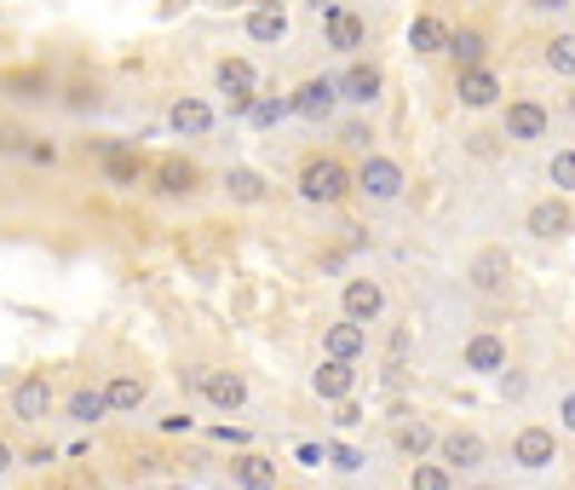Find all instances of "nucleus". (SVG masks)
<instances>
[{
	"mask_svg": "<svg viewBox=\"0 0 575 490\" xmlns=\"http://www.w3.org/2000/svg\"><path fill=\"white\" fill-rule=\"evenodd\" d=\"M52 415V381L47 375H23L12 386V421H23V428H36V421Z\"/></svg>",
	"mask_w": 575,
	"mask_h": 490,
	"instance_id": "obj_6",
	"label": "nucleus"
},
{
	"mask_svg": "<svg viewBox=\"0 0 575 490\" xmlns=\"http://www.w3.org/2000/svg\"><path fill=\"white\" fill-rule=\"evenodd\" d=\"M294 185H299V196H306L311 208H334V203H346V196H351V168L340 156H306Z\"/></svg>",
	"mask_w": 575,
	"mask_h": 490,
	"instance_id": "obj_1",
	"label": "nucleus"
},
{
	"mask_svg": "<svg viewBox=\"0 0 575 490\" xmlns=\"http://www.w3.org/2000/svg\"><path fill=\"white\" fill-rule=\"evenodd\" d=\"M409 490H455V473H449L444 462H415Z\"/></svg>",
	"mask_w": 575,
	"mask_h": 490,
	"instance_id": "obj_30",
	"label": "nucleus"
},
{
	"mask_svg": "<svg viewBox=\"0 0 575 490\" xmlns=\"http://www.w3.org/2000/svg\"><path fill=\"white\" fill-rule=\"evenodd\" d=\"M391 444H397L403 455H409V462H420V455H426V450L437 444V433H432V421H420V415H415V421H397Z\"/></svg>",
	"mask_w": 575,
	"mask_h": 490,
	"instance_id": "obj_26",
	"label": "nucleus"
},
{
	"mask_svg": "<svg viewBox=\"0 0 575 490\" xmlns=\"http://www.w3.org/2000/svg\"><path fill=\"white\" fill-rule=\"evenodd\" d=\"M524 225H529V237H541V243H564L569 225H575V214H569V203L558 196V203H535Z\"/></svg>",
	"mask_w": 575,
	"mask_h": 490,
	"instance_id": "obj_11",
	"label": "nucleus"
},
{
	"mask_svg": "<svg viewBox=\"0 0 575 490\" xmlns=\"http://www.w3.org/2000/svg\"><path fill=\"white\" fill-rule=\"evenodd\" d=\"M513 462L529 468V473L553 468V462H558V439H553V428H518V439H513Z\"/></svg>",
	"mask_w": 575,
	"mask_h": 490,
	"instance_id": "obj_9",
	"label": "nucleus"
},
{
	"mask_svg": "<svg viewBox=\"0 0 575 490\" xmlns=\"http://www.w3.org/2000/svg\"><path fill=\"white\" fill-rule=\"evenodd\" d=\"M444 41H449V23L437 18V12H420V18L409 23V47H415V52H444Z\"/></svg>",
	"mask_w": 575,
	"mask_h": 490,
	"instance_id": "obj_27",
	"label": "nucleus"
},
{
	"mask_svg": "<svg viewBox=\"0 0 575 490\" xmlns=\"http://www.w3.org/2000/svg\"><path fill=\"white\" fill-rule=\"evenodd\" d=\"M311 7H317V12H323V7H334V0H311Z\"/></svg>",
	"mask_w": 575,
	"mask_h": 490,
	"instance_id": "obj_44",
	"label": "nucleus"
},
{
	"mask_svg": "<svg viewBox=\"0 0 575 490\" xmlns=\"http://www.w3.org/2000/svg\"><path fill=\"white\" fill-rule=\"evenodd\" d=\"M201 399H208L214 410H242L248 404V381L242 375H225V370H201Z\"/></svg>",
	"mask_w": 575,
	"mask_h": 490,
	"instance_id": "obj_13",
	"label": "nucleus"
},
{
	"mask_svg": "<svg viewBox=\"0 0 575 490\" xmlns=\"http://www.w3.org/2000/svg\"><path fill=\"white\" fill-rule=\"evenodd\" d=\"M547 70L564 76V81L575 76V41H569V36H553V47H547Z\"/></svg>",
	"mask_w": 575,
	"mask_h": 490,
	"instance_id": "obj_31",
	"label": "nucleus"
},
{
	"mask_svg": "<svg viewBox=\"0 0 575 490\" xmlns=\"http://www.w3.org/2000/svg\"><path fill=\"white\" fill-rule=\"evenodd\" d=\"M7 87H12L18 98H47V92H52L41 70H18V76H7Z\"/></svg>",
	"mask_w": 575,
	"mask_h": 490,
	"instance_id": "obj_32",
	"label": "nucleus"
},
{
	"mask_svg": "<svg viewBox=\"0 0 575 490\" xmlns=\"http://www.w3.org/2000/svg\"><path fill=\"white\" fill-rule=\"evenodd\" d=\"M150 179H156L161 196H190L196 190V161L190 156H161L156 168H150Z\"/></svg>",
	"mask_w": 575,
	"mask_h": 490,
	"instance_id": "obj_18",
	"label": "nucleus"
},
{
	"mask_svg": "<svg viewBox=\"0 0 575 490\" xmlns=\"http://www.w3.org/2000/svg\"><path fill=\"white\" fill-rule=\"evenodd\" d=\"M236 484H242V490H277V462H270V455H236Z\"/></svg>",
	"mask_w": 575,
	"mask_h": 490,
	"instance_id": "obj_25",
	"label": "nucleus"
},
{
	"mask_svg": "<svg viewBox=\"0 0 575 490\" xmlns=\"http://www.w3.org/2000/svg\"><path fill=\"white\" fill-rule=\"evenodd\" d=\"M363 346H368V330H363V323H351V317H340V323L323 335V352H328V357H346V364H357Z\"/></svg>",
	"mask_w": 575,
	"mask_h": 490,
	"instance_id": "obj_22",
	"label": "nucleus"
},
{
	"mask_svg": "<svg viewBox=\"0 0 575 490\" xmlns=\"http://www.w3.org/2000/svg\"><path fill=\"white\" fill-rule=\"evenodd\" d=\"M346 145H357V150H368V139H375V134H368V127L363 121H346V134H340Z\"/></svg>",
	"mask_w": 575,
	"mask_h": 490,
	"instance_id": "obj_37",
	"label": "nucleus"
},
{
	"mask_svg": "<svg viewBox=\"0 0 575 490\" xmlns=\"http://www.w3.org/2000/svg\"><path fill=\"white\" fill-rule=\"evenodd\" d=\"M214 7H248V0H214Z\"/></svg>",
	"mask_w": 575,
	"mask_h": 490,
	"instance_id": "obj_43",
	"label": "nucleus"
},
{
	"mask_svg": "<svg viewBox=\"0 0 575 490\" xmlns=\"http://www.w3.org/2000/svg\"><path fill=\"white\" fill-rule=\"evenodd\" d=\"M444 52L460 63V70H472V63H484V58H489V36H484V29H472V23H460V29H449Z\"/></svg>",
	"mask_w": 575,
	"mask_h": 490,
	"instance_id": "obj_20",
	"label": "nucleus"
},
{
	"mask_svg": "<svg viewBox=\"0 0 575 490\" xmlns=\"http://www.w3.org/2000/svg\"><path fill=\"white\" fill-rule=\"evenodd\" d=\"M334 105H340V87H334L328 76H311V81H299V92L288 98V110L294 116H306V121H328Z\"/></svg>",
	"mask_w": 575,
	"mask_h": 490,
	"instance_id": "obj_8",
	"label": "nucleus"
},
{
	"mask_svg": "<svg viewBox=\"0 0 575 490\" xmlns=\"http://www.w3.org/2000/svg\"><path fill=\"white\" fill-rule=\"evenodd\" d=\"M63 410H70V421H81V428H92V421L110 415V410H105V392H98V386H76Z\"/></svg>",
	"mask_w": 575,
	"mask_h": 490,
	"instance_id": "obj_28",
	"label": "nucleus"
},
{
	"mask_svg": "<svg viewBox=\"0 0 575 490\" xmlns=\"http://www.w3.org/2000/svg\"><path fill=\"white\" fill-rule=\"evenodd\" d=\"M23 161H36V168H52L58 161V145L52 139H23V150H18Z\"/></svg>",
	"mask_w": 575,
	"mask_h": 490,
	"instance_id": "obj_34",
	"label": "nucleus"
},
{
	"mask_svg": "<svg viewBox=\"0 0 575 490\" xmlns=\"http://www.w3.org/2000/svg\"><path fill=\"white\" fill-rule=\"evenodd\" d=\"M225 196H230V203H242V208H254V203H265V196H270V185H265L259 168H230L225 174Z\"/></svg>",
	"mask_w": 575,
	"mask_h": 490,
	"instance_id": "obj_24",
	"label": "nucleus"
},
{
	"mask_svg": "<svg viewBox=\"0 0 575 490\" xmlns=\"http://www.w3.org/2000/svg\"><path fill=\"white\" fill-rule=\"evenodd\" d=\"M12 468H18V455H12V444H7V439H0V479H7Z\"/></svg>",
	"mask_w": 575,
	"mask_h": 490,
	"instance_id": "obj_40",
	"label": "nucleus"
},
{
	"mask_svg": "<svg viewBox=\"0 0 575 490\" xmlns=\"http://www.w3.org/2000/svg\"><path fill=\"white\" fill-rule=\"evenodd\" d=\"M23 139H29L23 127H12V121H0V156H18V150H23Z\"/></svg>",
	"mask_w": 575,
	"mask_h": 490,
	"instance_id": "obj_35",
	"label": "nucleus"
},
{
	"mask_svg": "<svg viewBox=\"0 0 575 490\" xmlns=\"http://www.w3.org/2000/svg\"><path fill=\"white\" fill-rule=\"evenodd\" d=\"M547 134H553L547 105H535V98H513V105H506V139L535 145V139H547Z\"/></svg>",
	"mask_w": 575,
	"mask_h": 490,
	"instance_id": "obj_4",
	"label": "nucleus"
},
{
	"mask_svg": "<svg viewBox=\"0 0 575 490\" xmlns=\"http://www.w3.org/2000/svg\"><path fill=\"white\" fill-rule=\"evenodd\" d=\"M437 455H444V468L455 473V468H484V455H489V444L472 433V428H455V433H437Z\"/></svg>",
	"mask_w": 575,
	"mask_h": 490,
	"instance_id": "obj_10",
	"label": "nucleus"
},
{
	"mask_svg": "<svg viewBox=\"0 0 575 490\" xmlns=\"http://www.w3.org/2000/svg\"><path fill=\"white\" fill-rule=\"evenodd\" d=\"M311 392H317V399H328V404H340V399H351V392H357V370L346 364V357H328V364L311 375Z\"/></svg>",
	"mask_w": 575,
	"mask_h": 490,
	"instance_id": "obj_16",
	"label": "nucleus"
},
{
	"mask_svg": "<svg viewBox=\"0 0 575 490\" xmlns=\"http://www.w3.org/2000/svg\"><path fill=\"white\" fill-rule=\"evenodd\" d=\"M403 185H409V179H403V161L375 156V150H368V156H363V168L351 174V190H363L368 203H397Z\"/></svg>",
	"mask_w": 575,
	"mask_h": 490,
	"instance_id": "obj_2",
	"label": "nucleus"
},
{
	"mask_svg": "<svg viewBox=\"0 0 575 490\" xmlns=\"http://www.w3.org/2000/svg\"><path fill=\"white\" fill-rule=\"evenodd\" d=\"M76 110H87V105H98V87H76V98H70Z\"/></svg>",
	"mask_w": 575,
	"mask_h": 490,
	"instance_id": "obj_41",
	"label": "nucleus"
},
{
	"mask_svg": "<svg viewBox=\"0 0 575 490\" xmlns=\"http://www.w3.org/2000/svg\"><path fill=\"white\" fill-rule=\"evenodd\" d=\"M547 174H553V185H558V190L569 196V190H575V150H558Z\"/></svg>",
	"mask_w": 575,
	"mask_h": 490,
	"instance_id": "obj_33",
	"label": "nucleus"
},
{
	"mask_svg": "<svg viewBox=\"0 0 575 490\" xmlns=\"http://www.w3.org/2000/svg\"><path fill=\"white\" fill-rule=\"evenodd\" d=\"M363 41H368V23L357 12H346V7H328V47L334 52H357Z\"/></svg>",
	"mask_w": 575,
	"mask_h": 490,
	"instance_id": "obj_19",
	"label": "nucleus"
},
{
	"mask_svg": "<svg viewBox=\"0 0 575 490\" xmlns=\"http://www.w3.org/2000/svg\"><path fill=\"white\" fill-rule=\"evenodd\" d=\"M340 312L368 330V323H375V317L386 312V288H380L375 277H351V283L340 288Z\"/></svg>",
	"mask_w": 575,
	"mask_h": 490,
	"instance_id": "obj_7",
	"label": "nucleus"
},
{
	"mask_svg": "<svg viewBox=\"0 0 575 490\" xmlns=\"http://www.w3.org/2000/svg\"><path fill=\"white\" fill-rule=\"evenodd\" d=\"M23 462H29V468H47V462H52V444H36V450L23 455Z\"/></svg>",
	"mask_w": 575,
	"mask_h": 490,
	"instance_id": "obj_39",
	"label": "nucleus"
},
{
	"mask_svg": "<svg viewBox=\"0 0 575 490\" xmlns=\"http://www.w3.org/2000/svg\"><path fill=\"white\" fill-rule=\"evenodd\" d=\"M569 0H529V12H564Z\"/></svg>",
	"mask_w": 575,
	"mask_h": 490,
	"instance_id": "obj_42",
	"label": "nucleus"
},
{
	"mask_svg": "<svg viewBox=\"0 0 575 490\" xmlns=\"http://www.w3.org/2000/svg\"><path fill=\"white\" fill-rule=\"evenodd\" d=\"M334 87H340L346 105H375L380 87H386V76H380V63H351V70L334 81Z\"/></svg>",
	"mask_w": 575,
	"mask_h": 490,
	"instance_id": "obj_15",
	"label": "nucleus"
},
{
	"mask_svg": "<svg viewBox=\"0 0 575 490\" xmlns=\"http://www.w3.org/2000/svg\"><path fill=\"white\" fill-rule=\"evenodd\" d=\"M214 81H219V92H230V98H254V92H259V76H254L248 58H219V63H214Z\"/></svg>",
	"mask_w": 575,
	"mask_h": 490,
	"instance_id": "obj_21",
	"label": "nucleus"
},
{
	"mask_svg": "<svg viewBox=\"0 0 575 490\" xmlns=\"http://www.w3.org/2000/svg\"><path fill=\"white\" fill-rule=\"evenodd\" d=\"M167 127H174V134L179 139H201V134H208V127H214V110L208 105H201V98H174V110H167Z\"/></svg>",
	"mask_w": 575,
	"mask_h": 490,
	"instance_id": "obj_17",
	"label": "nucleus"
},
{
	"mask_svg": "<svg viewBox=\"0 0 575 490\" xmlns=\"http://www.w3.org/2000/svg\"><path fill=\"white\" fill-rule=\"evenodd\" d=\"M334 468H340V473H357V468H363V455H357L351 444H340V450H334Z\"/></svg>",
	"mask_w": 575,
	"mask_h": 490,
	"instance_id": "obj_36",
	"label": "nucleus"
},
{
	"mask_svg": "<svg viewBox=\"0 0 575 490\" xmlns=\"http://www.w3.org/2000/svg\"><path fill=\"white\" fill-rule=\"evenodd\" d=\"M105 179H110V185H139V179H145V161L121 145V150L105 156Z\"/></svg>",
	"mask_w": 575,
	"mask_h": 490,
	"instance_id": "obj_29",
	"label": "nucleus"
},
{
	"mask_svg": "<svg viewBox=\"0 0 575 490\" xmlns=\"http://www.w3.org/2000/svg\"><path fill=\"white\" fill-rule=\"evenodd\" d=\"M478 490H489V484H478Z\"/></svg>",
	"mask_w": 575,
	"mask_h": 490,
	"instance_id": "obj_45",
	"label": "nucleus"
},
{
	"mask_svg": "<svg viewBox=\"0 0 575 490\" xmlns=\"http://www.w3.org/2000/svg\"><path fill=\"white\" fill-rule=\"evenodd\" d=\"M334 421H340V428H357V421H363V410H357L351 399H340V415H334Z\"/></svg>",
	"mask_w": 575,
	"mask_h": 490,
	"instance_id": "obj_38",
	"label": "nucleus"
},
{
	"mask_svg": "<svg viewBox=\"0 0 575 490\" xmlns=\"http://www.w3.org/2000/svg\"><path fill=\"white\" fill-rule=\"evenodd\" d=\"M460 370L466 375H500L506 370V341L500 335H472L460 352Z\"/></svg>",
	"mask_w": 575,
	"mask_h": 490,
	"instance_id": "obj_12",
	"label": "nucleus"
},
{
	"mask_svg": "<svg viewBox=\"0 0 575 490\" xmlns=\"http://www.w3.org/2000/svg\"><path fill=\"white\" fill-rule=\"evenodd\" d=\"M248 41H259V47L288 41V12H282V0H259V7L248 12Z\"/></svg>",
	"mask_w": 575,
	"mask_h": 490,
	"instance_id": "obj_14",
	"label": "nucleus"
},
{
	"mask_svg": "<svg viewBox=\"0 0 575 490\" xmlns=\"http://www.w3.org/2000/svg\"><path fill=\"white\" fill-rule=\"evenodd\" d=\"M466 283L478 294H506V288H513V254H506L500 243H484L478 254L466 259Z\"/></svg>",
	"mask_w": 575,
	"mask_h": 490,
	"instance_id": "obj_3",
	"label": "nucleus"
},
{
	"mask_svg": "<svg viewBox=\"0 0 575 490\" xmlns=\"http://www.w3.org/2000/svg\"><path fill=\"white\" fill-rule=\"evenodd\" d=\"M105 392V410H116V415H132L145 399H150V386H145V375H116L110 386H98Z\"/></svg>",
	"mask_w": 575,
	"mask_h": 490,
	"instance_id": "obj_23",
	"label": "nucleus"
},
{
	"mask_svg": "<svg viewBox=\"0 0 575 490\" xmlns=\"http://www.w3.org/2000/svg\"><path fill=\"white\" fill-rule=\"evenodd\" d=\"M455 98L466 110H495L500 105V76L489 70V63H472V70L455 76Z\"/></svg>",
	"mask_w": 575,
	"mask_h": 490,
	"instance_id": "obj_5",
	"label": "nucleus"
}]
</instances>
